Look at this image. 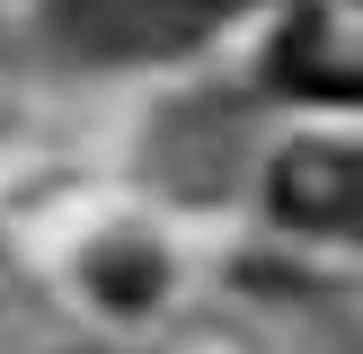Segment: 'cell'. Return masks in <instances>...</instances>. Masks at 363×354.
<instances>
[{"mask_svg": "<svg viewBox=\"0 0 363 354\" xmlns=\"http://www.w3.org/2000/svg\"><path fill=\"white\" fill-rule=\"evenodd\" d=\"M230 9L248 0H45L53 35L71 53H106V62H133V53H177L195 35H213Z\"/></svg>", "mask_w": 363, "mask_h": 354, "instance_id": "obj_1", "label": "cell"}, {"mask_svg": "<svg viewBox=\"0 0 363 354\" xmlns=\"http://www.w3.org/2000/svg\"><path fill=\"white\" fill-rule=\"evenodd\" d=\"M266 204L301 230H346V222H363V159L328 151V142H293L266 177Z\"/></svg>", "mask_w": 363, "mask_h": 354, "instance_id": "obj_2", "label": "cell"}]
</instances>
